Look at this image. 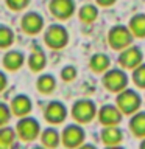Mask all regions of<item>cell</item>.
<instances>
[{"instance_id": "1", "label": "cell", "mask_w": 145, "mask_h": 149, "mask_svg": "<svg viewBox=\"0 0 145 149\" xmlns=\"http://www.w3.org/2000/svg\"><path fill=\"white\" fill-rule=\"evenodd\" d=\"M115 104L122 110L123 115H133L137 110H140L142 106V96L136 88L126 87L125 90H122L120 93L115 95Z\"/></svg>"}, {"instance_id": "2", "label": "cell", "mask_w": 145, "mask_h": 149, "mask_svg": "<svg viewBox=\"0 0 145 149\" xmlns=\"http://www.w3.org/2000/svg\"><path fill=\"white\" fill-rule=\"evenodd\" d=\"M130 78L126 74V70L122 67L119 68H109L108 72L101 74V84L109 93H120L122 90H125L128 87Z\"/></svg>"}, {"instance_id": "3", "label": "cell", "mask_w": 145, "mask_h": 149, "mask_svg": "<svg viewBox=\"0 0 145 149\" xmlns=\"http://www.w3.org/2000/svg\"><path fill=\"white\" fill-rule=\"evenodd\" d=\"M108 45L115 51H122L126 47L133 45L134 36L128 25H114L108 31Z\"/></svg>"}, {"instance_id": "4", "label": "cell", "mask_w": 145, "mask_h": 149, "mask_svg": "<svg viewBox=\"0 0 145 149\" xmlns=\"http://www.w3.org/2000/svg\"><path fill=\"white\" fill-rule=\"evenodd\" d=\"M72 118L80 124H87L97 116L98 113V107L92 100L89 98H83L73 102L72 106Z\"/></svg>"}, {"instance_id": "5", "label": "cell", "mask_w": 145, "mask_h": 149, "mask_svg": "<svg viewBox=\"0 0 145 149\" xmlns=\"http://www.w3.org/2000/svg\"><path fill=\"white\" fill-rule=\"evenodd\" d=\"M86 140V132L80 123L65 126L63 134H61V143L67 149H77L84 143Z\"/></svg>"}, {"instance_id": "6", "label": "cell", "mask_w": 145, "mask_h": 149, "mask_svg": "<svg viewBox=\"0 0 145 149\" xmlns=\"http://www.w3.org/2000/svg\"><path fill=\"white\" fill-rule=\"evenodd\" d=\"M117 62L123 70H130L131 72V70H134L137 65L144 62V53L137 45H130L122 51H119Z\"/></svg>"}, {"instance_id": "7", "label": "cell", "mask_w": 145, "mask_h": 149, "mask_svg": "<svg viewBox=\"0 0 145 149\" xmlns=\"http://www.w3.org/2000/svg\"><path fill=\"white\" fill-rule=\"evenodd\" d=\"M45 44L53 50H61L69 44V31L63 25H50L45 31Z\"/></svg>"}, {"instance_id": "8", "label": "cell", "mask_w": 145, "mask_h": 149, "mask_svg": "<svg viewBox=\"0 0 145 149\" xmlns=\"http://www.w3.org/2000/svg\"><path fill=\"white\" fill-rule=\"evenodd\" d=\"M98 123L103 126H119L123 120V113L117 104H103L97 113Z\"/></svg>"}, {"instance_id": "9", "label": "cell", "mask_w": 145, "mask_h": 149, "mask_svg": "<svg viewBox=\"0 0 145 149\" xmlns=\"http://www.w3.org/2000/svg\"><path fill=\"white\" fill-rule=\"evenodd\" d=\"M49 9L56 19L67 20L75 14V2L73 0H50Z\"/></svg>"}, {"instance_id": "10", "label": "cell", "mask_w": 145, "mask_h": 149, "mask_svg": "<svg viewBox=\"0 0 145 149\" xmlns=\"http://www.w3.org/2000/svg\"><path fill=\"white\" fill-rule=\"evenodd\" d=\"M44 116L49 123L59 124V123H63L65 120V116H67V107H65L61 101H51L45 107Z\"/></svg>"}, {"instance_id": "11", "label": "cell", "mask_w": 145, "mask_h": 149, "mask_svg": "<svg viewBox=\"0 0 145 149\" xmlns=\"http://www.w3.org/2000/svg\"><path fill=\"white\" fill-rule=\"evenodd\" d=\"M100 138L105 146H114V144H122L125 137L120 126H103L100 132Z\"/></svg>"}, {"instance_id": "12", "label": "cell", "mask_w": 145, "mask_h": 149, "mask_svg": "<svg viewBox=\"0 0 145 149\" xmlns=\"http://www.w3.org/2000/svg\"><path fill=\"white\" fill-rule=\"evenodd\" d=\"M19 129V135H20L22 140L25 141H30V140H34L37 135H39V123L34 118H25L22 120L17 126Z\"/></svg>"}, {"instance_id": "13", "label": "cell", "mask_w": 145, "mask_h": 149, "mask_svg": "<svg viewBox=\"0 0 145 149\" xmlns=\"http://www.w3.org/2000/svg\"><path fill=\"white\" fill-rule=\"evenodd\" d=\"M128 127L133 137L139 140L145 138V112L144 110H137L136 113L131 115Z\"/></svg>"}, {"instance_id": "14", "label": "cell", "mask_w": 145, "mask_h": 149, "mask_svg": "<svg viewBox=\"0 0 145 149\" xmlns=\"http://www.w3.org/2000/svg\"><path fill=\"white\" fill-rule=\"evenodd\" d=\"M44 26V19L37 13H28L22 19V28L28 34H37Z\"/></svg>"}, {"instance_id": "15", "label": "cell", "mask_w": 145, "mask_h": 149, "mask_svg": "<svg viewBox=\"0 0 145 149\" xmlns=\"http://www.w3.org/2000/svg\"><path fill=\"white\" fill-rule=\"evenodd\" d=\"M89 68L97 74H103L111 68V58L106 53H95L89 59Z\"/></svg>"}, {"instance_id": "16", "label": "cell", "mask_w": 145, "mask_h": 149, "mask_svg": "<svg viewBox=\"0 0 145 149\" xmlns=\"http://www.w3.org/2000/svg\"><path fill=\"white\" fill-rule=\"evenodd\" d=\"M128 28L133 33L134 39H144L145 37V14L137 13L128 20Z\"/></svg>"}, {"instance_id": "17", "label": "cell", "mask_w": 145, "mask_h": 149, "mask_svg": "<svg viewBox=\"0 0 145 149\" xmlns=\"http://www.w3.org/2000/svg\"><path fill=\"white\" fill-rule=\"evenodd\" d=\"M78 17H80V20H81L83 23L91 25V23H94L98 19V8L95 6V5H92V3L83 5V6L78 9Z\"/></svg>"}, {"instance_id": "18", "label": "cell", "mask_w": 145, "mask_h": 149, "mask_svg": "<svg viewBox=\"0 0 145 149\" xmlns=\"http://www.w3.org/2000/svg\"><path fill=\"white\" fill-rule=\"evenodd\" d=\"M41 140H42V144H44L47 149H55V148H58L59 143H61V135L56 129L49 127L42 132Z\"/></svg>"}, {"instance_id": "19", "label": "cell", "mask_w": 145, "mask_h": 149, "mask_svg": "<svg viewBox=\"0 0 145 149\" xmlns=\"http://www.w3.org/2000/svg\"><path fill=\"white\" fill-rule=\"evenodd\" d=\"M36 86H37V90H39L41 93L49 95V93H51L55 90L56 79L51 76V74H42V76H39V79H37Z\"/></svg>"}, {"instance_id": "20", "label": "cell", "mask_w": 145, "mask_h": 149, "mask_svg": "<svg viewBox=\"0 0 145 149\" xmlns=\"http://www.w3.org/2000/svg\"><path fill=\"white\" fill-rule=\"evenodd\" d=\"M131 79H133L136 87L145 90V62L137 65L134 70H131Z\"/></svg>"}, {"instance_id": "21", "label": "cell", "mask_w": 145, "mask_h": 149, "mask_svg": "<svg viewBox=\"0 0 145 149\" xmlns=\"http://www.w3.org/2000/svg\"><path fill=\"white\" fill-rule=\"evenodd\" d=\"M45 62H47L45 54L39 50H36L34 53L30 56V67H31L33 72H41V70L45 67Z\"/></svg>"}, {"instance_id": "22", "label": "cell", "mask_w": 145, "mask_h": 149, "mask_svg": "<svg viewBox=\"0 0 145 149\" xmlns=\"http://www.w3.org/2000/svg\"><path fill=\"white\" fill-rule=\"evenodd\" d=\"M22 62H23V54L16 53V51L6 54V58H5V65H6L8 68H11V70L19 68L22 65Z\"/></svg>"}, {"instance_id": "23", "label": "cell", "mask_w": 145, "mask_h": 149, "mask_svg": "<svg viewBox=\"0 0 145 149\" xmlns=\"http://www.w3.org/2000/svg\"><path fill=\"white\" fill-rule=\"evenodd\" d=\"M13 107H14V110H16L17 113L23 115V113H28V112H30L31 102H30V100H28L27 96H19V98H16Z\"/></svg>"}, {"instance_id": "24", "label": "cell", "mask_w": 145, "mask_h": 149, "mask_svg": "<svg viewBox=\"0 0 145 149\" xmlns=\"http://www.w3.org/2000/svg\"><path fill=\"white\" fill-rule=\"evenodd\" d=\"M78 74V70L77 67H73V65H65V67L61 70V79L65 82H72L75 78H77Z\"/></svg>"}, {"instance_id": "25", "label": "cell", "mask_w": 145, "mask_h": 149, "mask_svg": "<svg viewBox=\"0 0 145 149\" xmlns=\"http://www.w3.org/2000/svg\"><path fill=\"white\" fill-rule=\"evenodd\" d=\"M6 3H8V6L9 8H13V9H23L27 6L28 3H30V0H6Z\"/></svg>"}, {"instance_id": "26", "label": "cell", "mask_w": 145, "mask_h": 149, "mask_svg": "<svg viewBox=\"0 0 145 149\" xmlns=\"http://www.w3.org/2000/svg\"><path fill=\"white\" fill-rule=\"evenodd\" d=\"M97 2V5L98 6H103V8H109V6H112L117 0H95Z\"/></svg>"}, {"instance_id": "27", "label": "cell", "mask_w": 145, "mask_h": 149, "mask_svg": "<svg viewBox=\"0 0 145 149\" xmlns=\"http://www.w3.org/2000/svg\"><path fill=\"white\" fill-rule=\"evenodd\" d=\"M77 149H98L95 144H91V143H83L80 148H77Z\"/></svg>"}, {"instance_id": "28", "label": "cell", "mask_w": 145, "mask_h": 149, "mask_svg": "<svg viewBox=\"0 0 145 149\" xmlns=\"http://www.w3.org/2000/svg\"><path fill=\"white\" fill-rule=\"evenodd\" d=\"M105 149H125L122 144H114V146H105Z\"/></svg>"}, {"instance_id": "29", "label": "cell", "mask_w": 145, "mask_h": 149, "mask_svg": "<svg viewBox=\"0 0 145 149\" xmlns=\"http://www.w3.org/2000/svg\"><path fill=\"white\" fill-rule=\"evenodd\" d=\"M139 149H145V138L140 140V144H139Z\"/></svg>"}, {"instance_id": "30", "label": "cell", "mask_w": 145, "mask_h": 149, "mask_svg": "<svg viewBox=\"0 0 145 149\" xmlns=\"http://www.w3.org/2000/svg\"><path fill=\"white\" fill-rule=\"evenodd\" d=\"M34 149H45V148H41V146H37V148H34Z\"/></svg>"}]
</instances>
